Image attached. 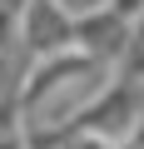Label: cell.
Here are the masks:
<instances>
[{"label": "cell", "instance_id": "obj_1", "mask_svg": "<svg viewBox=\"0 0 144 149\" xmlns=\"http://www.w3.org/2000/svg\"><path fill=\"white\" fill-rule=\"evenodd\" d=\"M20 45L35 60L75 50V10H70L65 0H30L20 10Z\"/></svg>", "mask_w": 144, "mask_h": 149}, {"label": "cell", "instance_id": "obj_2", "mask_svg": "<svg viewBox=\"0 0 144 149\" xmlns=\"http://www.w3.org/2000/svg\"><path fill=\"white\" fill-rule=\"evenodd\" d=\"M129 35H134V20L124 10H114V5H95V10L75 15V50H85V55H95L104 65H119Z\"/></svg>", "mask_w": 144, "mask_h": 149}, {"label": "cell", "instance_id": "obj_3", "mask_svg": "<svg viewBox=\"0 0 144 149\" xmlns=\"http://www.w3.org/2000/svg\"><path fill=\"white\" fill-rule=\"evenodd\" d=\"M0 149H30V144H25V129H20V134H0Z\"/></svg>", "mask_w": 144, "mask_h": 149}, {"label": "cell", "instance_id": "obj_4", "mask_svg": "<svg viewBox=\"0 0 144 149\" xmlns=\"http://www.w3.org/2000/svg\"><path fill=\"white\" fill-rule=\"evenodd\" d=\"M25 5H30V0H0V10H10V15H20Z\"/></svg>", "mask_w": 144, "mask_h": 149}]
</instances>
